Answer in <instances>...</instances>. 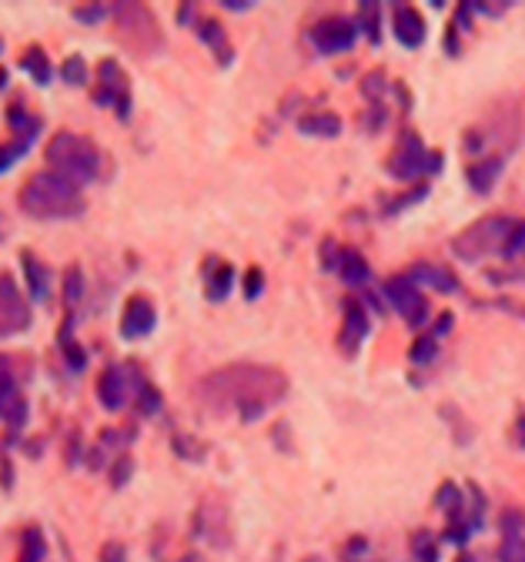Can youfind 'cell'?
I'll list each match as a JSON object with an SVG mask.
<instances>
[{
    "instance_id": "5b68a950",
    "label": "cell",
    "mask_w": 525,
    "mask_h": 562,
    "mask_svg": "<svg viewBox=\"0 0 525 562\" xmlns=\"http://www.w3.org/2000/svg\"><path fill=\"white\" fill-rule=\"evenodd\" d=\"M515 222L512 218H502V215H492V218H482L476 222L472 228H466L456 241H453V251L462 258V261H479L492 251H502L509 235H512Z\"/></svg>"
},
{
    "instance_id": "e575fe53",
    "label": "cell",
    "mask_w": 525,
    "mask_h": 562,
    "mask_svg": "<svg viewBox=\"0 0 525 562\" xmlns=\"http://www.w3.org/2000/svg\"><path fill=\"white\" fill-rule=\"evenodd\" d=\"M242 289H245V299H248V302H255V299H258V295L265 292V271H261L258 265L245 271V281H242Z\"/></svg>"
},
{
    "instance_id": "603a6c76",
    "label": "cell",
    "mask_w": 525,
    "mask_h": 562,
    "mask_svg": "<svg viewBox=\"0 0 525 562\" xmlns=\"http://www.w3.org/2000/svg\"><path fill=\"white\" fill-rule=\"evenodd\" d=\"M335 268H338V278L345 281V285H351V289H358V285H365L368 281V261L361 258V251H355V248H342L338 255H335V261H332Z\"/></svg>"
},
{
    "instance_id": "3957f363",
    "label": "cell",
    "mask_w": 525,
    "mask_h": 562,
    "mask_svg": "<svg viewBox=\"0 0 525 562\" xmlns=\"http://www.w3.org/2000/svg\"><path fill=\"white\" fill-rule=\"evenodd\" d=\"M44 161L51 171L70 178L74 184H91L101 178V148L94 145L91 137L85 134H74V131H57L51 140H47V148H44Z\"/></svg>"
},
{
    "instance_id": "f1b7e54d",
    "label": "cell",
    "mask_w": 525,
    "mask_h": 562,
    "mask_svg": "<svg viewBox=\"0 0 525 562\" xmlns=\"http://www.w3.org/2000/svg\"><path fill=\"white\" fill-rule=\"evenodd\" d=\"M57 75L67 88H88L91 85V67L81 54H67L57 67Z\"/></svg>"
},
{
    "instance_id": "7402d4cb",
    "label": "cell",
    "mask_w": 525,
    "mask_h": 562,
    "mask_svg": "<svg viewBox=\"0 0 525 562\" xmlns=\"http://www.w3.org/2000/svg\"><path fill=\"white\" fill-rule=\"evenodd\" d=\"M24 75L37 85V88H47L51 81H54V64H51V57H47V50L41 47V44H31V47H24V54H21V64H18Z\"/></svg>"
},
{
    "instance_id": "ffe728a7",
    "label": "cell",
    "mask_w": 525,
    "mask_h": 562,
    "mask_svg": "<svg viewBox=\"0 0 525 562\" xmlns=\"http://www.w3.org/2000/svg\"><path fill=\"white\" fill-rule=\"evenodd\" d=\"M235 289V268L228 261H208V274H204V299L208 302H224Z\"/></svg>"
},
{
    "instance_id": "d4e9b609",
    "label": "cell",
    "mask_w": 525,
    "mask_h": 562,
    "mask_svg": "<svg viewBox=\"0 0 525 562\" xmlns=\"http://www.w3.org/2000/svg\"><path fill=\"white\" fill-rule=\"evenodd\" d=\"M499 175H502V158H482V161H476V165L466 171L469 188H472L476 194H489V191L495 188Z\"/></svg>"
},
{
    "instance_id": "816d5d0a",
    "label": "cell",
    "mask_w": 525,
    "mask_h": 562,
    "mask_svg": "<svg viewBox=\"0 0 525 562\" xmlns=\"http://www.w3.org/2000/svg\"><path fill=\"white\" fill-rule=\"evenodd\" d=\"M181 562H194V559H181Z\"/></svg>"
},
{
    "instance_id": "7a4b0ae2",
    "label": "cell",
    "mask_w": 525,
    "mask_h": 562,
    "mask_svg": "<svg viewBox=\"0 0 525 562\" xmlns=\"http://www.w3.org/2000/svg\"><path fill=\"white\" fill-rule=\"evenodd\" d=\"M18 201H21V211L34 222H74L81 218L88 211V201H85V191L81 184H74L70 178L44 168V171H34L21 191H18Z\"/></svg>"
},
{
    "instance_id": "60d3db41",
    "label": "cell",
    "mask_w": 525,
    "mask_h": 562,
    "mask_svg": "<svg viewBox=\"0 0 525 562\" xmlns=\"http://www.w3.org/2000/svg\"><path fill=\"white\" fill-rule=\"evenodd\" d=\"M98 562H127V549L121 542H104Z\"/></svg>"
},
{
    "instance_id": "4dcf8cb0",
    "label": "cell",
    "mask_w": 525,
    "mask_h": 562,
    "mask_svg": "<svg viewBox=\"0 0 525 562\" xmlns=\"http://www.w3.org/2000/svg\"><path fill=\"white\" fill-rule=\"evenodd\" d=\"M412 366H432L435 362V356H438V341L432 338V335H418L415 341H412Z\"/></svg>"
},
{
    "instance_id": "c3c4849f",
    "label": "cell",
    "mask_w": 525,
    "mask_h": 562,
    "mask_svg": "<svg viewBox=\"0 0 525 562\" xmlns=\"http://www.w3.org/2000/svg\"><path fill=\"white\" fill-rule=\"evenodd\" d=\"M459 562H482V559H476V555H462Z\"/></svg>"
},
{
    "instance_id": "836d02e7",
    "label": "cell",
    "mask_w": 525,
    "mask_h": 562,
    "mask_svg": "<svg viewBox=\"0 0 525 562\" xmlns=\"http://www.w3.org/2000/svg\"><path fill=\"white\" fill-rule=\"evenodd\" d=\"M111 18V4H78L74 8V21L78 24H101Z\"/></svg>"
},
{
    "instance_id": "ab89813d",
    "label": "cell",
    "mask_w": 525,
    "mask_h": 562,
    "mask_svg": "<svg viewBox=\"0 0 525 562\" xmlns=\"http://www.w3.org/2000/svg\"><path fill=\"white\" fill-rule=\"evenodd\" d=\"M194 439H188V436H178L171 446H175V452L181 456V459H201L204 456V446H191Z\"/></svg>"
},
{
    "instance_id": "7c38bea8",
    "label": "cell",
    "mask_w": 525,
    "mask_h": 562,
    "mask_svg": "<svg viewBox=\"0 0 525 562\" xmlns=\"http://www.w3.org/2000/svg\"><path fill=\"white\" fill-rule=\"evenodd\" d=\"M309 37H312V47H315L319 54H345V50L355 47L358 27H355V21L342 18V14H332V18H322V21L312 27Z\"/></svg>"
},
{
    "instance_id": "d590c367",
    "label": "cell",
    "mask_w": 525,
    "mask_h": 562,
    "mask_svg": "<svg viewBox=\"0 0 525 562\" xmlns=\"http://www.w3.org/2000/svg\"><path fill=\"white\" fill-rule=\"evenodd\" d=\"M438 506H442V509H448V513H453V516L459 519V509H462L459 485H453V482H448V485H442V492H438Z\"/></svg>"
},
{
    "instance_id": "7dc6e473",
    "label": "cell",
    "mask_w": 525,
    "mask_h": 562,
    "mask_svg": "<svg viewBox=\"0 0 525 562\" xmlns=\"http://www.w3.org/2000/svg\"><path fill=\"white\" fill-rule=\"evenodd\" d=\"M8 85H11V70L0 67V91H8Z\"/></svg>"
},
{
    "instance_id": "cb8c5ba5",
    "label": "cell",
    "mask_w": 525,
    "mask_h": 562,
    "mask_svg": "<svg viewBox=\"0 0 525 562\" xmlns=\"http://www.w3.org/2000/svg\"><path fill=\"white\" fill-rule=\"evenodd\" d=\"M60 295H64L67 312H74V308L81 305V299L88 295V281H85L81 265H67L64 268V274H60Z\"/></svg>"
},
{
    "instance_id": "5bb4252c",
    "label": "cell",
    "mask_w": 525,
    "mask_h": 562,
    "mask_svg": "<svg viewBox=\"0 0 525 562\" xmlns=\"http://www.w3.org/2000/svg\"><path fill=\"white\" fill-rule=\"evenodd\" d=\"M21 271H24V285H27L31 305H47L51 295H54V271L31 248L21 251Z\"/></svg>"
},
{
    "instance_id": "2e32d148",
    "label": "cell",
    "mask_w": 525,
    "mask_h": 562,
    "mask_svg": "<svg viewBox=\"0 0 525 562\" xmlns=\"http://www.w3.org/2000/svg\"><path fill=\"white\" fill-rule=\"evenodd\" d=\"M392 31H395V41L402 47H422L425 44V34H428L425 18L415 8H409V4H399L392 11Z\"/></svg>"
},
{
    "instance_id": "9c48e42d",
    "label": "cell",
    "mask_w": 525,
    "mask_h": 562,
    "mask_svg": "<svg viewBox=\"0 0 525 562\" xmlns=\"http://www.w3.org/2000/svg\"><path fill=\"white\" fill-rule=\"evenodd\" d=\"M27 415H31V405L21 392L14 359L0 356V422H8L11 432H21L27 426Z\"/></svg>"
},
{
    "instance_id": "8fae6325",
    "label": "cell",
    "mask_w": 525,
    "mask_h": 562,
    "mask_svg": "<svg viewBox=\"0 0 525 562\" xmlns=\"http://www.w3.org/2000/svg\"><path fill=\"white\" fill-rule=\"evenodd\" d=\"M386 295L392 302V308L412 325V328H422L428 322V302L422 295V289L415 285L412 278H389L386 281Z\"/></svg>"
},
{
    "instance_id": "ee69618b",
    "label": "cell",
    "mask_w": 525,
    "mask_h": 562,
    "mask_svg": "<svg viewBox=\"0 0 525 562\" xmlns=\"http://www.w3.org/2000/svg\"><path fill=\"white\" fill-rule=\"evenodd\" d=\"M11 469H14L11 462H0V485H4V488H11V482H14V472Z\"/></svg>"
},
{
    "instance_id": "f546056e",
    "label": "cell",
    "mask_w": 525,
    "mask_h": 562,
    "mask_svg": "<svg viewBox=\"0 0 525 562\" xmlns=\"http://www.w3.org/2000/svg\"><path fill=\"white\" fill-rule=\"evenodd\" d=\"M44 555H47L44 532L37 526H27L24 536H21V555H18V562H44Z\"/></svg>"
},
{
    "instance_id": "681fc988",
    "label": "cell",
    "mask_w": 525,
    "mask_h": 562,
    "mask_svg": "<svg viewBox=\"0 0 525 562\" xmlns=\"http://www.w3.org/2000/svg\"><path fill=\"white\" fill-rule=\"evenodd\" d=\"M305 562H325V559H322V555H309Z\"/></svg>"
},
{
    "instance_id": "277c9868",
    "label": "cell",
    "mask_w": 525,
    "mask_h": 562,
    "mask_svg": "<svg viewBox=\"0 0 525 562\" xmlns=\"http://www.w3.org/2000/svg\"><path fill=\"white\" fill-rule=\"evenodd\" d=\"M111 21L118 27L121 44L134 57H152V54L165 50L161 24L147 4H111Z\"/></svg>"
},
{
    "instance_id": "ac0fdd59",
    "label": "cell",
    "mask_w": 525,
    "mask_h": 562,
    "mask_svg": "<svg viewBox=\"0 0 525 562\" xmlns=\"http://www.w3.org/2000/svg\"><path fill=\"white\" fill-rule=\"evenodd\" d=\"M502 562H525V516L522 513H509L502 519V549H499Z\"/></svg>"
},
{
    "instance_id": "8992f818",
    "label": "cell",
    "mask_w": 525,
    "mask_h": 562,
    "mask_svg": "<svg viewBox=\"0 0 525 562\" xmlns=\"http://www.w3.org/2000/svg\"><path fill=\"white\" fill-rule=\"evenodd\" d=\"M91 101L101 104V108H114L121 124L131 121V81H127V75L121 70L118 60L104 57L98 64V81L91 88Z\"/></svg>"
},
{
    "instance_id": "4316f807",
    "label": "cell",
    "mask_w": 525,
    "mask_h": 562,
    "mask_svg": "<svg viewBox=\"0 0 525 562\" xmlns=\"http://www.w3.org/2000/svg\"><path fill=\"white\" fill-rule=\"evenodd\" d=\"M412 278H418L422 285H432L435 292H459V278L442 265H415Z\"/></svg>"
},
{
    "instance_id": "d6a6232c",
    "label": "cell",
    "mask_w": 525,
    "mask_h": 562,
    "mask_svg": "<svg viewBox=\"0 0 525 562\" xmlns=\"http://www.w3.org/2000/svg\"><path fill=\"white\" fill-rule=\"evenodd\" d=\"M131 475H134V459H131V456H118V459L108 465V482H111L114 488H124V485L131 482Z\"/></svg>"
},
{
    "instance_id": "83f0119b",
    "label": "cell",
    "mask_w": 525,
    "mask_h": 562,
    "mask_svg": "<svg viewBox=\"0 0 525 562\" xmlns=\"http://www.w3.org/2000/svg\"><path fill=\"white\" fill-rule=\"evenodd\" d=\"M298 131L309 134V137H338L342 134V117L332 114V111L305 114V117H298Z\"/></svg>"
},
{
    "instance_id": "44dd1931",
    "label": "cell",
    "mask_w": 525,
    "mask_h": 562,
    "mask_svg": "<svg viewBox=\"0 0 525 562\" xmlns=\"http://www.w3.org/2000/svg\"><path fill=\"white\" fill-rule=\"evenodd\" d=\"M198 34H201L204 47L214 54V60H217L221 67H228V64L235 60V47H232V41H228V31L221 27V21H214V18L201 21V24H198Z\"/></svg>"
},
{
    "instance_id": "484cf974",
    "label": "cell",
    "mask_w": 525,
    "mask_h": 562,
    "mask_svg": "<svg viewBox=\"0 0 525 562\" xmlns=\"http://www.w3.org/2000/svg\"><path fill=\"white\" fill-rule=\"evenodd\" d=\"M134 412L141 415V418H155L158 412H161V405H165V398H161V392H158V385H152L144 379V372H141V379L134 382Z\"/></svg>"
},
{
    "instance_id": "30bf717a",
    "label": "cell",
    "mask_w": 525,
    "mask_h": 562,
    "mask_svg": "<svg viewBox=\"0 0 525 562\" xmlns=\"http://www.w3.org/2000/svg\"><path fill=\"white\" fill-rule=\"evenodd\" d=\"M438 165H442V158L438 155H428V148L422 145V137L412 134V131H405L402 134V148H399V155L392 158L389 168H392V178L412 181V178H422L428 171H438Z\"/></svg>"
},
{
    "instance_id": "bcb514c9",
    "label": "cell",
    "mask_w": 525,
    "mask_h": 562,
    "mask_svg": "<svg viewBox=\"0 0 525 562\" xmlns=\"http://www.w3.org/2000/svg\"><path fill=\"white\" fill-rule=\"evenodd\" d=\"M194 21V8L191 4H181L178 8V24H191Z\"/></svg>"
},
{
    "instance_id": "d6986e66",
    "label": "cell",
    "mask_w": 525,
    "mask_h": 562,
    "mask_svg": "<svg viewBox=\"0 0 525 562\" xmlns=\"http://www.w3.org/2000/svg\"><path fill=\"white\" fill-rule=\"evenodd\" d=\"M4 117H8L11 137L21 140V145H34L37 134L44 131V121H41L37 114H31V111L24 108V101H14V104L4 111Z\"/></svg>"
},
{
    "instance_id": "8d00e7d4",
    "label": "cell",
    "mask_w": 525,
    "mask_h": 562,
    "mask_svg": "<svg viewBox=\"0 0 525 562\" xmlns=\"http://www.w3.org/2000/svg\"><path fill=\"white\" fill-rule=\"evenodd\" d=\"M361 27L371 44H379V4H361Z\"/></svg>"
},
{
    "instance_id": "6da1fadb",
    "label": "cell",
    "mask_w": 525,
    "mask_h": 562,
    "mask_svg": "<svg viewBox=\"0 0 525 562\" xmlns=\"http://www.w3.org/2000/svg\"><path fill=\"white\" fill-rule=\"evenodd\" d=\"M194 395L204 408L217 415L238 412L242 422H258L268 408H275L288 395V379L271 366L235 362L204 375Z\"/></svg>"
},
{
    "instance_id": "4fadbf2b",
    "label": "cell",
    "mask_w": 525,
    "mask_h": 562,
    "mask_svg": "<svg viewBox=\"0 0 525 562\" xmlns=\"http://www.w3.org/2000/svg\"><path fill=\"white\" fill-rule=\"evenodd\" d=\"M158 325V308L147 295H131L124 302V312H121V338L124 341H137V338H147Z\"/></svg>"
},
{
    "instance_id": "1f68e13d",
    "label": "cell",
    "mask_w": 525,
    "mask_h": 562,
    "mask_svg": "<svg viewBox=\"0 0 525 562\" xmlns=\"http://www.w3.org/2000/svg\"><path fill=\"white\" fill-rule=\"evenodd\" d=\"M31 151V145H21V140H4V145H0V175H8L24 155Z\"/></svg>"
},
{
    "instance_id": "b9f144b4",
    "label": "cell",
    "mask_w": 525,
    "mask_h": 562,
    "mask_svg": "<svg viewBox=\"0 0 525 562\" xmlns=\"http://www.w3.org/2000/svg\"><path fill=\"white\" fill-rule=\"evenodd\" d=\"M453 325H456V318H453V315H448V312H445V315H442V318L435 322V328H432L428 335H432V338L438 341V338H442L445 331H453Z\"/></svg>"
},
{
    "instance_id": "52a82bcc",
    "label": "cell",
    "mask_w": 525,
    "mask_h": 562,
    "mask_svg": "<svg viewBox=\"0 0 525 562\" xmlns=\"http://www.w3.org/2000/svg\"><path fill=\"white\" fill-rule=\"evenodd\" d=\"M34 325V308L14 274H0V338L24 335Z\"/></svg>"
},
{
    "instance_id": "7bdbcfd3",
    "label": "cell",
    "mask_w": 525,
    "mask_h": 562,
    "mask_svg": "<svg viewBox=\"0 0 525 562\" xmlns=\"http://www.w3.org/2000/svg\"><path fill=\"white\" fill-rule=\"evenodd\" d=\"M221 8H224V11H252L255 4H252V0H224Z\"/></svg>"
},
{
    "instance_id": "9a60e30c",
    "label": "cell",
    "mask_w": 525,
    "mask_h": 562,
    "mask_svg": "<svg viewBox=\"0 0 525 562\" xmlns=\"http://www.w3.org/2000/svg\"><path fill=\"white\" fill-rule=\"evenodd\" d=\"M371 331V322H368V312L358 305V302H345V312H342V335H338V345L348 356H355L358 345L368 338Z\"/></svg>"
},
{
    "instance_id": "f35d334b",
    "label": "cell",
    "mask_w": 525,
    "mask_h": 562,
    "mask_svg": "<svg viewBox=\"0 0 525 562\" xmlns=\"http://www.w3.org/2000/svg\"><path fill=\"white\" fill-rule=\"evenodd\" d=\"M361 91H365V98L371 104H379L382 101V91H386V75H382V70H375V75L361 85Z\"/></svg>"
},
{
    "instance_id": "e0dca14e",
    "label": "cell",
    "mask_w": 525,
    "mask_h": 562,
    "mask_svg": "<svg viewBox=\"0 0 525 562\" xmlns=\"http://www.w3.org/2000/svg\"><path fill=\"white\" fill-rule=\"evenodd\" d=\"M74 322H78V312H64V325L57 328V345H60V356H64L67 369L85 372L88 369V348L74 338Z\"/></svg>"
},
{
    "instance_id": "ba28073f",
    "label": "cell",
    "mask_w": 525,
    "mask_h": 562,
    "mask_svg": "<svg viewBox=\"0 0 525 562\" xmlns=\"http://www.w3.org/2000/svg\"><path fill=\"white\" fill-rule=\"evenodd\" d=\"M141 379V369L134 366V362H124V366H108L101 375H98V385H94V392H98V402H101V408H108V412H124L127 405H131V398H134V382Z\"/></svg>"
},
{
    "instance_id": "74e56055",
    "label": "cell",
    "mask_w": 525,
    "mask_h": 562,
    "mask_svg": "<svg viewBox=\"0 0 525 562\" xmlns=\"http://www.w3.org/2000/svg\"><path fill=\"white\" fill-rule=\"evenodd\" d=\"M415 559H418V562H435V559H438V549H435L432 532H418V536H415Z\"/></svg>"
},
{
    "instance_id": "f907efd6",
    "label": "cell",
    "mask_w": 525,
    "mask_h": 562,
    "mask_svg": "<svg viewBox=\"0 0 525 562\" xmlns=\"http://www.w3.org/2000/svg\"><path fill=\"white\" fill-rule=\"evenodd\" d=\"M0 54H4V41H0Z\"/></svg>"
},
{
    "instance_id": "f6af8a7d",
    "label": "cell",
    "mask_w": 525,
    "mask_h": 562,
    "mask_svg": "<svg viewBox=\"0 0 525 562\" xmlns=\"http://www.w3.org/2000/svg\"><path fill=\"white\" fill-rule=\"evenodd\" d=\"M476 11H489V18H502L509 4H476Z\"/></svg>"
}]
</instances>
